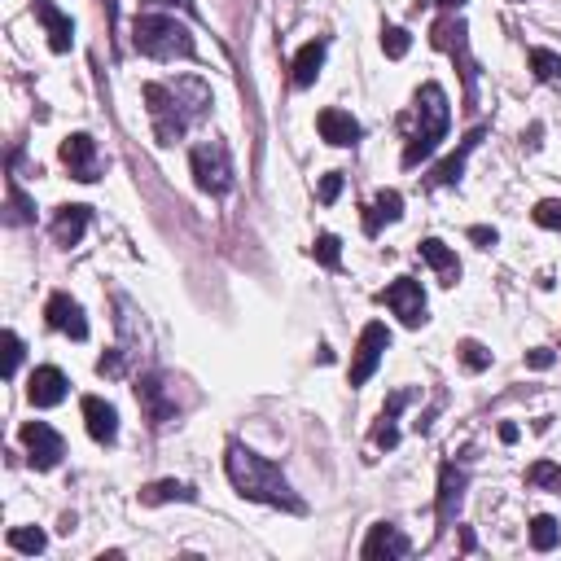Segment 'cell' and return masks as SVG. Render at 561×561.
<instances>
[{
  "mask_svg": "<svg viewBox=\"0 0 561 561\" xmlns=\"http://www.w3.org/2000/svg\"><path fill=\"white\" fill-rule=\"evenodd\" d=\"M224 469H228V483L237 487V496L255 500V505H272V509H285V513H307V505L299 496H294L290 478L281 474L277 461H268V456L250 452L246 443H228L224 452Z\"/></svg>",
  "mask_w": 561,
  "mask_h": 561,
  "instance_id": "obj_1",
  "label": "cell"
},
{
  "mask_svg": "<svg viewBox=\"0 0 561 561\" xmlns=\"http://www.w3.org/2000/svg\"><path fill=\"white\" fill-rule=\"evenodd\" d=\"M448 123H452V106H448V93L439 84H421L417 97H412V136L404 145V167H417L439 150V141L448 136Z\"/></svg>",
  "mask_w": 561,
  "mask_h": 561,
  "instance_id": "obj_2",
  "label": "cell"
},
{
  "mask_svg": "<svg viewBox=\"0 0 561 561\" xmlns=\"http://www.w3.org/2000/svg\"><path fill=\"white\" fill-rule=\"evenodd\" d=\"M132 44L136 53L154 57V62H176V57H193L198 44H193V31L185 22H176L171 14H141L132 27Z\"/></svg>",
  "mask_w": 561,
  "mask_h": 561,
  "instance_id": "obj_3",
  "label": "cell"
},
{
  "mask_svg": "<svg viewBox=\"0 0 561 561\" xmlns=\"http://www.w3.org/2000/svg\"><path fill=\"white\" fill-rule=\"evenodd\" d=\"M430 44H434V49H443L456 66H461L465 106L474 110V101H478V62H474V53H469V27H465V18L461 14H443L430 27Z\"/></svg>",
  "mask_w": 561,
  "mask_h": 561,
  "instance_id": "obj_4",
  "label": "cell"
},
{
  "mask_svg": "<svg viewBox=\"0 0 561 561\" xmlns=\"http://www.w3.org/2000/svg\"><path fill=\"white\" fill-rule=\"evenodd\" d=\"M145 106H150V119H154V136L163 145H176L180 136L189 132L193 114L185 110V101H180V93L171 84H145Z\"/></svg>",
  "mask_w": 561,
  "mask_h": 561,
  "instance_id": "obj_5",
  "label": "cell"
},
{
  "mask_svg": "<svg viewBox=\"0 0 561 561\" xmlns=\"http://www.w3.org/2000/svg\"><path fill=\"white\" fill-rule=\"evenodd\" d=\"M189 163H193V180H198V189H202V193H211V198H224V193L237 185L233 158H228V150H224L220 141H202V145H193Z\"/></svg>",
  "mask_w": 561,
  "mask_h": 561,
  "instance_id": "obj_6",
  "label": "cell"
},
{
  "mask_svg": "<svg viewBox=\"0 0 561 561\" xmlns=\"http://www.w3.org/2000/svg\"><path fill=\"white\" fill-rule=\"evenodd\" d=\"M386 347H391V329L382 325V320H373V325L360 329V342H356V356H351V386H364L369 377L377 373V364H382Z\"/></svg>",
  "mask_w": 561,
  "mask_h": 561,
  "instance_id": "obj_7",
  "label": "cell"
},
{
  "mask_svg": "<svg viewBox=\"0 0 561 561\" xmlns=\"http://www.w3.org/2000/svg\"><path fill=\"white\" fill-rule=\"evenodd\" d=\"M377 303L391 307V312L404 320L408 329H421V325H426V294H421V281L399 277V281H391L382 294H377Z\"/></svg>",
  "mask_w": 561,
  "mask_h": 561,
  "instance_id": "obj_8",
  "label": "cell"
},
{
  "mask_svg": "<svg viewBox=\"0 0 561 561\" xmlns=\"http://www.w3.org/2000/svg\"><path fill=\"white\" fill-rule=\"evenodd\" d=\"M62 163H66V171H71L75 180H84V185L101 180V171H106L97 141L88 132H71V136H66V141H62Z\"/></svg>",
  "mask_w": 561,
  "mask_h": 561,
  "instance_id": "obj_9",
  "label": "cell"
},
{
  "mask_svg": "<svg viewBox=\"0 0 561 561\" xmlns=\"http://www.w3.org/2000/svg\"><path fill=\"white\" fill-rule=\"evenodd\" d=\"M18 439H22V448H27V461L36 469H57L62 465L66 443H62V434H57L53 426H44V421H27Z\"/></svg>",
  "mask_w": 561,
  "mask_h": 561,
  "instance_id": "obj_10",
  "label": "cell"
},
{
  "mask_svg": "<svg viewBox=\"0 0 561 561\" xmlns=\"http://www.w3.org/2000/svg\"><path fill=\"white\" fill-rule=\"evenodd\" d=\"M465 487H469V469L456 465V461H443V469H439V500H434L443 526L456 522V513H461V505H465Z\"/></svg>",
  "mask_w": 561,
  "mask_h": 561,
  "instance_id": "obj_11",
  "label": "cell"
},
{
  "mask_svg": "<svg viewBox=\"0 0 561 561\" xmlns=\"http://www.w3.org/2000/svg\"><path fill=\"white\" fill-rule=\"evenodd\" d=\"M136 399H141L145 417H150V426H167L171 417H176V395H171L167 377L163 373H150L136 382Z\"/></svg>",
  "mask_w": 561,
  "mask_h": 561,
  "instance_id": "obj_12",
  "label": "cell"
},
{
  "mask_svg": "<svg viewBox=\"0 0 561 561\" xmlns=\"http://www.w3.org/2000/svg\"><path fill=\"white\" fill-rule=\"evenodd\" d=\"M412 553V540L399 526H391V522H377L373 531H369V540H364V548H360V557L364 561H399V557H408Z\"/></svg>",
  "mask_w": 561,
  "mask_h": 561,
  "instance_id": "obj_13",
  "label": "cell"
},
{
  "mask_svg": "<svg viewBox=\"0 0 561 561\" xmlns=\"http://www.w3.org/2000/svg\"><path fill=\"white\" fill-rule=\"evenodd\" d=\"M44 320L57 329V334H66V338H75V342H84L88 338V320H84V307H79L71 294H53L49 303H44Z\"/></svg>",
  "mask_w": 561,
  "mask_h": 561,
  "instance_id": "obj_14",
  "label": "cell"
},
{
  "mask_svg": "<svg viewBox=\"0 0 561 561\" xmlns=\"http://www.w3.org/2000/svg\"><path fill=\"white\" fill-rule=\"evenodd\" d=\"M36 18H40L44 36H49V49H53V53H71V44H75V22L66 18L62 9L53 5V0H36Z\"/></svg>",
  "mask_w": 561,
  "mask_h": 561,
  "instance_id": "obj_15",
  "label": "cell"
},
{
  "mask_svg": "<svg viewBox=\"0 0 561 561\" xmlns=\"http://www.w3.org/2000/svg\"><path fill=\"white\" fill-rule=\"evenodd\" d=\"M66 391H71V382H66V373L53 369V364H44V369L31 373L27 395H31V404L36 408H57L66 399Z\"/></svg>",
  "mask_w": 561,
  "mask_h": 561,
  "instance_id": "obj_16",
  "label": "cell"
},
{
  "mask_svg": "<svg viewBox=\"0 0 561 561\" xmlns=\"http://www.w3.org/2000/svg\"><path fill=\"white\" fill-rule=\"evenodd\" d=\"M84 426L88 434H93L97 443H114L119 439V412H114V404H106L101 395H84Z\"/></svg>",
  "mask_w": 561,
  "mask_h": 561,
  "instance_id": "obj_17",
  "label": "cell"
},
{
  "mask_svg": "<svg viewBox=\"0 0 561 561\" xmlns=\"http://www.w3.org/2000/svg\"><path fill=\"white\" fill-rule=\"evenodd\" d=\"M316 128H320V136H325L329 145H338V150H347V145L360 141V123L351 119L347 110H334V106L316 114Z\"/></svg>",
  "mask_w": 561,
  "mask_h": 561,
  "instance_id": "obj_18",
  "label": "cell"
},
{
  "mask_svg": "<svg viewBox=\"0 0 561 561\" xmlns=\"http://www.w3.org/2000/svg\"><path fill=\"white\" fill-rule=\"evenodd\" d=\"M483 136H487V128H474V132H469L465 141L456 145V154H448V158H443L439 167H434L430 185H439V189H448V185H456V180H461V171H465V158H469V154L478 150V141H483Z\"/></svg>",
  "mask_w": 561,
  "mask_h": 561,
  "instance_id": "obj_19",
  "label": "cell"
},
{
  "mask_svg": "<svg viewBox=\"0 0 561 561\" xmlns=\"http://www.w3.org/2000/svg\"><path fill=\"white\" fill-rule=\"evenodd\" d=\"M412 404V391H395L391 399H386V408H382V421L373 426V448H382V452H391L399 448V426H395V417Z\"/></svg>",
  "mask_w": 561,
  "mask_h": 561,
  "instance_id": "obj_20",
  "label": "cell"
},
{
  "mask_svg": "<svg viewBox=\"0 0 561 561\" xmlns=\"http://www.w3.org/2000/svg\"><path fill=\"white\" fill-rule=\"evenodd\" d=\"M399 215H404V198H399L395 189H382V193H377V198L369 202V211H364V233L377 237L386 224H395Z\"/></svg>",
  "mask_w": 561,
  "mask_h": 561,
  "instance_id": "obj_21",
  "label": "cell"
},
{
  "mask_svg": "<svg viewBox=\"0 0 561 561\" xmlns=\"http://www.w3.org/2000/svg\"><path fill=\"white\" fill-rule=\"evenodd\" d=\"M325 49H329L325 40H312V44H303V49L294 53V66H290L294 88H312V84H316L320 66H325Z\"/></svg>",
  "mask_w": 561,
  "mask_h": 561,
  "instance_id": "obj_22",
  "label": "cell"
},
{
  "mask_svg": "<svg viewBox=\"0 0 561 561\" xmlns=\"http://www.w3.org/2000/svg\"><path fill=\"white\" fill-rule=\"evenodd\" d=\"M88 220H93V211H88V206H62V211H57V220H53V242L57 246H79Z\"/></svg>",
  "mask_w": 561,
  "mask_h": 561,
  "instance_id": "obj_23",
  "label": "cell"
},
{
  "mask_svg": "<svg viewBox=\"0 0 561 561\" xmlns=\"http://www.w3.org/2000/svg\"><path fill=\"white\" fill-rule=\"evenodd\" d=\"M171 500H176V505H193V500H198V491H193L189 483H176V478H163V483H150L141 491V505L145 509L171 505Z\"/></svg>",
  "mask_w": 561,
  "mask_h": 561,
  "instance_id": "obj_24",
  "label": "cell"
},
{
  "mask_svg": "<svg viewBox=\"0 0 561 561\" xmlns=\"http://www.w3.org/2000/svg\"><path fill=\"white\" fill-rule=\"evenodd\" d=\"M421 259H426L430 268L439 272L443 285H456V281H461V259H456L452 250L439 242V237H426V242H421Z\"/></svg>",
  "mask_w": 561,
  "mask_h": 561,
  "instance_id": "obj_25",
  "label": "cell"
},
{
  "mask_svg": "<svg viewBox=\"0 0 561 561\" xmlns=\"http://www.w3.org/2000/svg\"><path fill=\"white\" fill-rule=\"evenodd\" d=\"M36 220V202L18 189V180H9V198H5V224H31Z\"/></svg>",
  "mask_w": 561,
  "mask_h": 561,
  "instance_id": "obj_26",
  "label": "cell"
},
{
  "mask_svg": "<svg viewBox=\"0 0 561 561\" xmlns=\"http://www.w3.org/2000/svg\"><path fill=\"white\" fill-rule=\"evenodd\" d=\"M557 544H561V526L548 518V513H540V518L531 522V548L535 553H553Z\"/></svg>",
  "mask_w": 561,
  "mask_h": 561,
  "instance_id": "obj_27",
  "label": "cell"
},
{
  "mask_svg": "<svg viewBox=\"0 0 561 561\" xmlns=\"http://www.w3.org/2000/svg\"><path fill=\"white\" fill-rule=\"evenodd\" d=\"M531 71L540 84H557L561 88V57L553 49H531Z\"/></svg>",
  "mask_w": 561,
  "mask_h": 561,
  "instance_id": "obj_28",
  "label": "cell"
},
{
  "mask_svg": "<svg viewBox=\"0 0 561 561\" xmlns=\"http://www.w3.org/2000/svg\"><path fill=\"white\" fill-rule=\"evenodd\" d=\"M9 548H14V553H44V548H49V540H44V531L40 526H14V531H9Z\"/></svg>",
  "mask_w": 561,
  "mask_h": 561,
  "instance_id": "obj_29",
  "label": "cell"
},
{
  "mask_svg": "<svg viewBox=\"0 0 561 561\" xmlns=\"http://www.w3.org/2000/svg\"><path fill=\"white\" fill-rule=\"evenodd\" d=\"M526 483L540 487V491H557V496H561V465H553V461H535L531 469H526Z\"/></svg>",
  "mask_w": 561,
  "mask_h": 561,
  "instance_id": "obj_30",
  "label": "cell"
},
{
  "mask_svg": "<svg viewBox=\"0 0 561 561\" xmlns=\"http://www.w3.org/2000/svg\"><path fill=\"white\" fill-rule=\"evenodd\" d=\"M312 255H316V263H325L329 272L342 268V242H338L334 233H320L316 242H312Z\"/></svg>",
  "mask_w": 561,
  "mask_h": 561,
  "instance_id": "obj_31",
  "label": "cell"
},
{
  "mask_svg": "<svg viewBox=\"0 0 561 561\" xmlns=\"http://www.w3.org/2000/svg\"><path fill=\"white\" fill-rule=\"evenodd\" d=\"M456 351H461V364H465L469 373H483V369H491V351L483 347V342L465 338V342H461V347H456Z\"/></svg>",
  "mask_w": 561,
  "mask_h": 561,
  "instance_id": "obj_32",
  "label": "cell"
},
{
  "mask_svg": "<svg viewBox=\"0 0 561 561\" xmlns=\"http://www.w3.org/2000/svg\"><path fill=\"white\" fill-rule=\"evenodd\" d=\"M0 347H5V364H0V373L14 377L18 364H22V338L14 334V329H5V334H0Z\"/></svg>",
  "mask_w": 561,
  "mask_h": 561,
  "instance_id": "obj_33",
  "label": "cell"
},
{
  "mask_svg": "<svg viewBox=\"0 0 561 561\" xmlns=\"http://www.w3.org/2000/svg\"><path fill=\"white\" fill-rule=\"evenodd\" d=\"M382 49H386V57H395V62H399V57L412 49V36H408L404 27H386L382 31Z\"/></svg>",
  "mask_w": 561,
  "mask_h": 561,
  "instance_id": "obj_34",
  "label": "cell"
},
{
  "mask_svg": "<svg viewBox=\"0 0 561 561\" xmlns=\"http://www.w3.org/2000/svg\"><path fill=\"white\" fill-rule=\"evenodd\" d=\"M531 215H535V224H540V228H557V233H561V202H557V198L540 202Z\"/></svg>",
  "mask_w": 561,
  "mask_h": 561,
  "instance_id": "obj_35",
  "label": "cell"
},
{
  "mask_svg": "<svg viewBox=\"0 0 561 561\" xmlns=\"http://www.w3.org/2000/svg\"><path fill=\"white\" fill-rule=\"evenodd\" d=\"M338 193H342V171H329V176L325 180H320V202H334L338 198Z\"/></svg>",
  "mask_w": 561,
  "mask_h": 561,
  "instance_id": "obj_36",
  "label": "cell"
},
{
  "mask_svg": "<svg viewBox=\"0 0 561 561\" xmlns=\"http://www.w3.org/2000/svg\"><path fill=\"white\" fill-rule=\"evenodd\" d=\"M469 242H478L483 250H491V246L500 242V237H496V228H487V224H474V228H469Z\"/></svg>",
  "mask_w": 561,
  "mask_h": 561,
  "instance_id": "obj_37",
  "label": "cell"
},
{
  "mask_svg": "<svg viewBox=\"0 0 561 561\" xmlns=\"http://www.w3.org/2000/svg\"><path fill=\"white\" fill-rule=\"evenodd\" d=\"M526 364H531V369H553V351H548V347H535L531 356H526Z\"/></svg>",
  "mask_w": 561,
  "mask_h": 561,
  "instance_id": "obj_38",
  "label": "cell"
},
{
  "mask_svg": "<svg viewBox=\"0 0 561 561\" xmlns=\"http://www.w3.org/2000/svg\"><path fill=\"white\" fill-rule=\"evenodd\" d=\"M141 5H154V9H193V0H141Z\"/></svg>",
  "mask_w": 561,
  "mask_h": 561,
  "instance_id": "obj_39",
  "label": "cell"
},
{
  "mask_svg": "<svg viewBox=\"0 0 561 561\" xmlns=\"http://www.w3.org/2000/svg\"><path fill=\"white\" fill-rule=\"evenodd\" d=\"M430 5H439V9H448V14H456V9H461L465 0H430Z\"/></svg>",
  "mask_w": 561,
  "mask_h": 561,
  "instance_id": "obj_40",
  "label": "cell"
},
{
  "mask_svg": "<svg viewBox=\"0 0 561 561\" xmlns=\"http://www.w3.org/2000/svg\"><path fill=\"white\" fill-rule=\"evenodd\" d=\"M500 439H505V443H518V426H500Z\"/></svg>",
  "mask_w": 561,
  "mask_h": 561,
  "instance_id": "obj_41",
  "label": "cell"
},
{
  "mask_svg": "<svg viewBox=\"0 0 561 561\" xmlns=\"http://www.w3.org/2000/svg\"><path fill=\"white\" fill-rule=\"evenodd\" d=\"M461 548H465V553H474V548H478V540H474V535H469V531H461Z\"/></svg>",
  "mask_w": 561,
  "mask_h": 561,
  "instance_id": "obj_42",
  "label": "cell"
},
{
  "mask_svg": "<svg viewBox=\"0 0 561 561\" xmlns=\"http://www.w3.org/2000/svg\"><path fill=\"white\" fill-rule=\"evenodd\" d=\"M518 5H522V0H518Z\"/></svg>",
  "mask_w": 561,
  "mask_h": 561,
  "instance_id": "obj_43",
  "label": "cell"
}]
</instances>
